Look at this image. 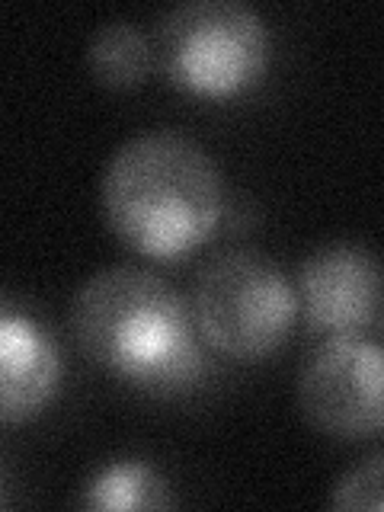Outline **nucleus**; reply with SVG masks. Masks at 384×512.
<instances>
[{
  "instance_id": "1",
  "label": "nucleus",
  "mask_w": 384,
  "mask_h": 512,
  "mask_svg": "<svg viewBox=\"0 0 384 512\" xmlns=\"http://www.w3.org/2000/svg\"><path fill=\"white\" fill-rule=\"evenodd\" d=\"M71 333L103 372L148 394H183L205 375L189 298L141 266H109L71 301Z\"/></svg>"
},
{
  "instance_id": "2",
  "label": "nucleus",
  "mask_w": 384,
  "mask_h": 512,
  "mask_svg": "<svg viewBox=\"0 0 384 512\" xmlns=\"http://www.w3.org/2000/svg\"><path fill=\"white\" fill-rule=\"evenodd\" d=\"M103 215L122 244L157 263L183 260L215 234L224 186L212 154L180 132H144L109 157Z\"/></svg>"
},
{
  "instance_id": "3",
  "label": "nucleus",
  "mask_w": 384,
  "mask_h": 512,
  "mask_svg": "<svg viewBox=\"0 0 384 512\" xmlns=\"http://www.w3.org/2000/svg\"><path fill=\"white\" fill-rule=\"evenodd\" d=\"M189 308L202 340L237 362L272 356L301 314L298 288L282 266L247 247L224 250L199 269Z\"/></svg>"
},
{
  "instance_id": "4",
  "label": "nucleus",
  "mask_w": 384,
  "mask_h": 512,
  "mask_svg": "<svg viewBox=\"0 0 384 512\" xmlns=\"http://www.w3.org/2000/svg\"><path fill=\"white\" fill-rule=\"evenodd\" d=\"M157 55L176 87L228 100L240 96L269 68V26L240 0H186L157 29Z\"/></svg>"
},
{
  "instance_id": "5",
  "label": "nucleus",
  "mask_w": 384,
  "mask_h": 512,
  "mask_svg": "<svg viewBox=\"0 0 384 512\" xmlns=\"http://www.w3.org/2000/svg\"><path fill=\"white\" fill-rule=\"evenodd\" d=\"M298 407L317 432L343 442L384 432V346L362 333L320 336L298 372Z\"/></svg>"
},
{
  "instance_id": "6",
  "label": "nucleus",
  "mask_w": 384,
  "mask_h": 512,
  "mask_svg": "<svg viewBox=\"0 0 384 512\" xmlns=\"http://www.w3.org/2000/svg\"><path fill=\"white\" fill-rule=\"evenodd\" d=\"M298 304L320 336L362 333L381 308L378 260L359 244H327L298 269Z\"/></svg>"
},
{
  "instance_id": "7",
  "label": "nucleus",
  "mask_w": 384,
  "mask_h": 512,
  "mask_svg": "<svg viewBox=\"0 0 384 512\" xmlns=\"http://www.w3.org/2000/svg\"><path fill=\"white\" fill-rule=\"evenodd\" d=\"M64 362L55 336L36 317L4 304L0 314V416L29 423L52 404L61 388Z\"/></svg>"
},
{
  "instance_id": "8",
  "label": "nucleus",
  "mask_w": 384,
  "mask_h": 512,
  "mask_svg": "<svg viewBox=\"0 0 384 512\" xmlns=\"http://www.w3.org/2000/svg\"><path fill=\"white\" fill-rule=\"evenodd\" d=\"M87 64L103 87L132 90L144 84L154 68V45L138 23L106 20L93 29L87 42Z\"/></svg>"
},
{
  "instance_id": "9",
  "label": "nucleus",
  "mask_w": 384,
  "mask_h": 512,
  "mask_svg": "<svg viewBox=\"0 0 384 512\" xmlns=\"http://www.w3.org/2000/svg\"><path fill=\"white\" fill-rule=\"evenodd\" d=\"M170 503L164 474L141 458L106 464L80 493V506L87 509H167Z\"/></svg>"
},
{
  "instance_id": "10",
  "label": "nucleus",
  "mask_w": 384,
  "mask_h": 512,
  "mask_svg": "<svg viewBox=\"0 0 384 512\" xmlns=\"http://www.w3.org/2000/svg\"><path fill=\"white\" fill-rule=\"evenodd\" d=\"M333 509H384V452L349 468L333 484Z\"/></svg>"
},
{
  "instance_id": "11",
  "label": "nucleus",
  "mask_w": 384,
  "mask_h": 512,
  "mask_svg": "<svg viewBox=\"0 0 384 512\" xmlns=\"http://www.w3.org/2000/svg\"><path fill=\"white\" fill-rule=\"evenodd\" d=\"M381 320H384V308H381Z\"/></svg>"
}]
</instances>
